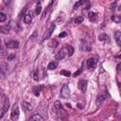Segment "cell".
<instances>
[{"instance_id":"22","label":"cell","mask_w":121,"mask_h":121,"mask_svg":"<svg viewBox=\"0 0 121 121\" xmlns=\"http://www.w3.org/2000/svg\"><path fill=\"white\" fill-rule=\"evenodd\" d=\"M60 75L64 76V77H70L71 76V72L70 71H67V70H60Z\"/></svg>"},{"instance_id":"21","label":"cell","mask_w":121,"mask_h":121,"mask_svg":"<svg viewBox=\"0 0 121 121\" xmlns=\"http://www.w3.org/2000/svg\"><path fill=\"white\" fill-rule=\"evenodd\" d=\"M111 19H112L114 23H117V24H119L120 21H121V18H120L119 15H112V16L111 17Z\"/></svg>"},{"instance_id":"27","label":"cell","mask_w":121,"mask_h":121,"mask_svg":"<svg viewBox=\"0 0 121 121\" xmlns=\"http://www.w3.org/2000/svg\"><path fill=\"white\" fill-rule=\"evenodd\" d=\"M33 79L35 81H38L39 80V72H38V69H36L35 72H34V74H33Z\"/></svg>"},{"instance_id":"29","label":"cell","mask_w":121,"mask_h":121,"mask_svg":"<svg viewBox=\"0 0 121 121\" xmlns=\"http://www.w3.org/2000/svg\"><path fill=\"white\" fill-rule=\"evenodd\" d=\"M5 76H6L5 72H4V71H3V69L0 67V79H3V78H5Z\"/></svg>"},{"instance_id":"9","label":"cell","mask_w":121,"mask_h":121,"mask_svg":"<svg viewBox=\"0 0 121 121\" xmlns=\"http://www.w3.org/2000/svg\"><path fill=\"white\" fill-rule=\"evenodd\" d=\"M105 99H106V95L104 94H99L97 95V97H96V105L97 106H100L105 101Z\"/></svg>"},{"instance_id":"14","label":"cell","mask_w":121,"mask_h":121,"mask_svg":"<svg viewBox=\"0 0 121 121\" xmlns=\"http://www.w3.org/2000/svg\"><path fill=\"white\" fill-rule=\"evenodd\" d=\"M43 88V85H39V86L35 87V88L33 89V94H34V95H35V96H39V95H40V93H41V91H42Z\"/></svg>"},{"instance_id":"5","label":"cell","mask_w":121,"mask_h":121,"mask_svg":"<svg viewBox=\"0 0 121 121\" xmlns=\"http://www.w3.org/2000/svg\"><path fill=\"white\" fill-rule=\"evenodd\" d=\"M87 86H88V81L86 79H80L78 83V89L82 92V93H85L86 90H87Z\"/></svg>"},{"instance_id":"19","label":"cell","mask_w":121,"mask_h":121,"mask_svg":"<svg viewBox=\"0 0 121 121\" xmlns=\"http://www.w3.org/2000/svg\"><path fill=\"white\" fill-rule=\"evenodd\" d=\"M29 120H40V121H43V118L40 114L35 113V114H33V115H31V116L29 117Z\"/></svg>"},{"instance_id":"1","label":"cell","mask_w":121,"mask_h":121,"mask_svg":"<svg viewBox=\"0 0 121 121\" xmlns=\"http://www.w3.org/2000/svg\"><path fill=\"white\" fill-rule=\"evenodd\" d=\"M9 109V97H5V102H4L2 111L0 112V119L3 118V116L7 113V112H8Z\"/></svg>"},{"instance_id":"26","label":"cell","mask_w":121,"mask_h":121,"mask_svg":"<svg viewBox=\"0 0 121 121\" xmlns=\"http://www.w3.org/2000/svg\"><path fill=\"white\" fill-rule=\"evenodd\" d=\"M82 70H83V65H82V66H81L78 71H76V72L73 74V77H75V78H76V77H78V75H80V74H81V72H82Z\"/></svg>"},{"instance_id":"24","label":"cell","mask_w":121,"mask_h":121,"mask_svg":"<svg viewBox=\"0 0 121 121\" xmlns=\"http://www.w3.org/2000/svg\"><path fill=\"white\" fill-rule=\"evenodd\" d=\"M53 2H54V0H51V2H50V3L48 4V6L46 7V9H45V10L43 11V17H44V16H45L46 14H47V12H48V10L50 9V7L52 6V4H53Z\"/></svg>"},{"instance_id":"2","label":"cell","mask_w":121,"mask_h":121,"mask_svg":"<svg viewBox=\"0 0 121 121\" xmlns=\"http://www.w3.org/2000/svg\"><path fill=\"white\" fill-rule=\"evenodd\" d=\"M70 95V90L67 84H64L60 89V97L61 98H68Z\"/></svg>"},{"instance_id":"6","label":"cell","mask_w":121,"mask_h":121,"mask_svg":"<svg viewBox=\"0 0 121 121\" xmlns=\"http://www.w3.org/2000/svg\"><path fill=\"white\" fill-rule=\"evenodd\" d=\"M66 54H67V51H66L65 47H64V48H61L58 53L55 54V59H56L57 60H62V59L65 58Z\"/></svg>"},{"instance_id":"30","label":"cell","mask_w":121,"mask_h":121,"mask_svg":"<svg viewBox=\"0 0 121 121\" xmlns=\"http://www.w3.org/2000/svg\"><path fill=\"white\" fill-rule=\"evenodd\" d=\"M116 4H117V1H115L113 4H111L110 9H111L112 10H114V9H115V8H116Z\"/></svg>"},{"instance_id":"11","label":"cell","mask_w":121,"mask_h":121,"mask_svg":"<svg viewBox=\"0 0 121 121\" xmlns=\"http://www.w3.org/2000/svg\"><path fill=\"white\" fill-rule=\"evenodd\" d=\"M88 18H89V20L91 22H95L97 20V18H98V14L94 12V11H90L88 13Z\"/></svg>"},{"instance_id":"16","label":"cell","mask_w":121,"mask_h":121,"mask_svg":"<svg viewBox=\"0 0 121 121\" xmlns=\"http://www.w3.org/2000/svg\"><path fill=\"white\" fill-rule=\"evenodd\" d=\"M31 21H32V16H31V14H29V13L25 14V16H24V22H25L26 25H28V24L31 23Z\"/></svg>"},{"instance_id":"12","label":"cell","mask_w":121,"mask_h":121,"mask_svg":"<svg viewBox=\"0 0 121 121\" xmlns=\"http://www.w3.org/2000/svg\"><path fill=\"white\" fill-rule=\"evenodd\" d=\"M65 49H66V51H67V54H68V56H69V57H71V56L74 54V52H75V49H74V47H73L72 45H70V44H66V46H65Z\"/></svg>"},{"instance_id":"28","label":"cell","mask_w":121,"mask_h":121,"mask_svg":"<svg viewBox=\"0 0 121 121\" xmlns=\"http://www.w3.org/2000/svg\"><path fill=\"white\" fill-rule=\"evenodd\" d=\"M6 20H7V15L0 11V23L1 22H5Z\"/></svg>"},{"instance_id":"34","label":"cell","mask_w":121,"mask_h":121,"mask_svg":"<svg viewBox=\"0 0 121 121\" xmlns=\"http://www.w3.org/2000/svg\"><path fill=\"white\" fill-rule=\"evenodd\" d=\"M66 36H67V33L66 32H61V33L59 34V38H60V39L63 38V37H66Z\"/></svg>"},{"instance_id":"35","label":"cell","mask_w":121,"mask_h":121,"mask_svg":"<svg viewBox=\"0 0 121 121\" xmlns=\"http://www.w3.org/2000/svg\"><path fill=\"white\" fill-rule=\"evenodd\" d=\"M120 66H121V64H120V63H118V64H117V67H116L117 72H119V71H120Z\"/></svg>"},{"instance_id":"7","label":"cell","mask_w":121,"mask_h":121,"mask_svg":"<svg viewBox=\"0 0 121 121\" xmlns=\"http://www.w3.org/2000/svg\"><path fill=\"white\" fill-rule=\"evenodd\" d=\"M96 63H97V59L96 58H94V57H91V58H89L86 60V65H87V67L89 69L94 68L96 65Z\"/></svg>"},{"instance_id":"20","label":"cell","mask_w":121,"mask_h":121,"mask_svg":"<svg viewBox=\"0 0 121 121\" xmlns=\"http://www.w3.org/2000/svg\"><path fill=\"white\" fill-rule=\"evenodd\" d=\"M98 40L99 41H109V36L106 33H101L98 35Z\"/></svg>"},{"instance_id":"15","label":"cell","mask_w":121,"mask_h":121,"mask_svg":"<svg viewBox=\"0 0 121 121\" xmlns=\"http://www.w3.org/2000/svg\"><path fill=\"white\" fill-rule=\"evenodd\" d=\"M88 2H89L88 0H78V2H77L75 5H74L73 9H75V10H76V9H78V8H79L81 5H83L84 3H88Z\"/></svg>"},{"instance_id":"36","label":"cell","mask_w":121,"mask_h":121,"mask_svg":"<svg viewBox=\"0 0 121 121\" xmlns=\"http://www.w3.org/2000/svg\"><path fill=\"white\" fill-rule=\"evenodd\" d=\"M116 58H117V59H120V54H118V55L116 56Z\"/></svg>"},{"instance_id":"37","label":"cell","mask_w":121,"mask_h":121,"mask_svg":"<svg viewBox=\"0 0 121 121\" xmlns=\"http://www.w3.org/2000/svg\"><path fill=\"white\" fill-rule=\"evenodd\" d=\"M0 47H1V39H0Z\"/></svg>"},{"instance_id":"32","label":"cell","mask_w":121,"mask_h":121,"mask_svg":"<svg viewBox=\"0 0 121 121\" xmlns=\"http://www.w3.org/2000/svg\"><path fill=\"white\" fill-rule=\"evenodd\" d=\"M14 58H15V54H10V55H9V56H8L7 60H12Z\"/></svg>"},{"instance_id":"8","label":"cell","mask_w":121,"mask_h":121,"mask_svg":"<svg viewBox=\"0 0 121 121\" xmlns=\"http://www.w3.org/2000/svg\"><path fill=\"white\" fill-rule=\"evenodd\" d=\"M19 113H20V112H19V107H18L17 105H14V108H13V110H12V112H11V114H10V119H12V120L17 119V118L19 117Z\"/></svg>"},{"instance_id":"25","label":"cell","mask_w":121,"mask_h":121,"mask_svg":"<svg viewBox=\"0 0 121 121\" xmlns=\"http://www.w3.org/2000/svg\"><path fill=\"white\" fill-rule=\"evenodd\" d=\"M41 11H42V6H41L40 3H38V5L36 7V9H35V14L36 15H39L41 13Z\"/></svg>"},{"instance_id":"18","label":"cell","mask_w":121,"mask_h":121,"mask_svg":"<svg viewBox=\"0 0 121 121\" xmlns=\"http://www.w3.org/2000/svg\"><path fill=\"white\" fill-rule=\"evenodd\" d=\"M55 108H56V110L59 111V112H60V111H64V110H63V107H62V104L60 103V100H57V101L55 102Z\"/></svg>"},{"instance_id":"3","label":"cell","mask_w":121,"mask_h":121,"mask_svg":"<svg viewBox=\"0 0 121 121\" xmlns=\"http://www.w3.org/2000/svg\"><path fill=\"white\" fill-rule=\"evenodd\" d=\"M55 27H56V25L55 24H52L51 26H50V27L46 30V32L43 34V41H44V40H47V39H49L50 37H51V35H52V33L54 32V29H55Z\"/></svg>"},{"instance_id":"23","label":"cell","mask_w":121,"mask_h":121,"mask_svg":"<svg viewBox=\"0 0 121 121\" xmlns=\"http://www.w3.org/2000/svg\"><path fill=\"white\" fill-rule=\"evenodd\" d=\"M83 20H84L83 16H78V17H76V18L74 19V23H76V24H80V23L83 22Z\"/></svg>"},{"instance_id":"10","label":"cell","mask_w":121,"mask_h":121,"mask_svg":"<svg viewBox=\"0 0 121 121\" xmlns=\"http://www.w3.org/2000/svg\"><path fill=\"white\" fill-rule=\"evenodd\" d=\"M114 38H115V42H116L117 45L121 46V32H120V30H116L114 32Z\"/></svg>"},{"instance_id":"4","label":"cell","mask_w":121,"mask_h":121,"mask_svg":"<svg viewBox=\"0 0 121 121\" xmlns=\"http://www.w3.org/2000/svg\"><path fill=\"white\" fill-rule=\"evenodd\" d=\"M6 47L9 49H16L19 47V42L16 40H11L6 43Z\"/></svg>"},{"instance_id":"17","label":"cell","mask_w":121,"mask_h":121,"mask_svg":"<svg viewBox=\"0 0 121 121\" xmlns=\"http://www.w3.org/2000/svg\"><path fill=\"white\" fill-rule=\"evenodd\" d=\"M57 67H58V61H55V60H53V61L49 62V63H48V65H47V68H48L49 70L56 69Z\"/></svg>"},{"instance_id":"31","label":"cell","mask_w":121,"mask_h":121,"mask_svg":"<svg viewBox=\"0 0 121 121\" xmlns=\"http://www.w3.org/2000/svg\"><path fill=\"white\" fill-rule=\"evenodd\" d=\"M11 2H12V0H3V3L5 6H9L11 4Z\"/></svg>"},{"instance_id":"13","label":"cell","mask_w":121,"mask_h":121,"mask_svg":"<svg viewBox=\"0 0 121 121\" xmlns=\"http://www.w3.org/2000/svg\"><path fill=\"white\" fill-rule=\"evenodd\" d=\"M22 106H23V108H24L26 112H30V111H32V106H31V104L28 103V102L23 101V102H22Z\"/></svg>"},{"instance_id":"33","label":"cell","mask_w":121,"mask_h":121,"mask_svg":"<svg viewBox=\"0 0 121 121\" xmlns=\"http://www.w3.org/2000/svg\"><path fill=\"white\" fill-rule=\"evenodd\" d=\"M83 50H85V51H91L92 50V46L91 45H85V47L83 48Z\"/></svg>"}]
</instances>
